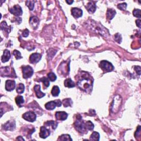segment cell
<instances>
[{
  "label": "cell",
  "mask_w": 141,
  "mask_h": 141,
  "mask_svg": "<svg viewBox=\"0 0 141 141\" xmlns=\"http://www.w3.org/2000/svg\"><path fill=\"white\" fill-rule=\"evenodd\" d=\"M77 85L86 93H91L93 87V78L87 72L82 71L76 77Z\"/></svg>",
  "instance_id": "obj_1"
},
{
  "label": "cell",
  "mask_w": 141,
  "mask_h": 141,
  "mask_svg": "<svg viewBox=\"0 0 141 141\" xmlns=\"http://www.w3.org/2000/svg\"><path fill=\"white\" fill-rule=\"evenodd\" d=\"M75 126L76 129L79 132L81 133L86 132L87 129L86 126V123H84V121L82 120L80 115L77 116V119L75 122Z\"/></svg>",
  "instance_id": "obj_2"
},
{
  "label": "cell",
  "mask_w": 141,
  "mask_h": 141,
  "mask_svg": "<svg viewBox=\"0 0 141 141\" xmlns=\"http://www.w3.org/2000/svg\"><path fill=\"white\" fill-rule=\"evenodd\" d=\"M57 70L58 73L61 76H67L68 73L69 71V62H68V63L66 62L62 63L60 65Z\"/></svg>",
  "instance_id": "obj_3"
},
{
  "label": "cell",
  "mask_w": 141,
  "mask_h": 141,
  "mask_svg": "<svg viewBox=\"0 0 141 141\" xmlns=\"http://www.w3.org/2000/svg\"><path fill=\"white\" fill-rule=\"evenodd\" d=\"M22 68L24 78H29L33 75V69L30 66H22Z\"/></svg>",
  "instance_id": "obj_4"
},
{
  "label": "cell",
  "mask_w": 141,
  "mask_h": 141,
  "mask_svg": "<svg viewBox=\"0 0 141 141\" xmlns=\"http://www.w3.org/2000/svg\"><path fill=\"white\" fill-rule=\"evenodd\" d=\"M62 105V102L60 100H56L55 101H51L45 104V108L48 110H52L55 109L56 107H60Z\"/></svg>",
  "instance_id": "obj_5"
},
{
  "label": "cell",
  "mask_w": 141,
  "mask_h": 141,
  "mask_svg": "<svg viewBox=\"0 0 141 141\" xmlns=\"http://www.w3.org/2000/svg\"><path fill=\"white\" fill-rule=\"evenodd\" d=\"M100 67L105 72H110L114 69V66L110 62L107 61H102L100 63Z\"/></svg>",
  "instance_id": "obj_6"
},
{
  "label": "cell",
  "mask_w": 141,
  "mask_h": 141,
  "mask_svg": "<svg viewBox=\"0 0 141 141\" xmlns=\"http://www.w3.org/2000/svg\"><path fill=\"white\" fill-rule=\"evenodd\" d=\"M22 117L24 120L28 121L33 122L36 120L37 115L33 111H28L24 113Z\"/></svg>",
  "instance_id": "obj_7"
},
{
  "label": "cell",
  "mask_w": 141,
  "mask_h": 141,
  "mask_svg": "<svg viewBox=\"0 0 141 141\" xmlns=\"http://www.w3.org/2000/svg\"><path fill=\"white\" fill-rule=\"evenodd\" d=\"M9 12L16 16H20L22 15L23 14L22 9L21 8V7L18 5H15L12 8H10Z\"/></svg>",
  "instance_id": "obj_8"
},
{
  "label": "cell",
  "mask_w": 141,
  "mask_h": 141,
  "mask_svg": "<svg viewBox=\"0 0 141 141\" xmlns=\"http://www.w3.org/2000/svg\"><path fill=\"white\" fill-rule=\"evenodd\" d=\"M50 135V130L46 128L44 126H42L40 128V131L39 133V136L41 138H46Z\"/></svg>",
  "instance_id": "obj_9"
},
{
  "label": "cell",
  "mask_w": 141,
  "mask_h": 141,
  "mask_svg": "<svg viewBox=\"0 0 141 141\" xmlns=\"http://www.w3.org/2000/svg\"><path fill=\"white\" fill-rule=\"evenodd\" d=\"M41 58V55L39 53H33L30 56L29 60L31 63H37Z\"/></svg>",
  "instance_id": "obj_10"
},
{
  "label": "cell",
  "mask_w": 141,
  "mask_h": 141,
  "mask_svg": "<svg viewBox=\"0 0 141 141\" xmlns=\"http://www.w3.org/2000/svg\"><path fill=\"white\" fill-rule=\"evenodd\" d=\"M15 87H16V82L15 80H6L5 88L8 91H12L13 90L15 89Z\"/></svg>",
  "instance_id": "obj_11"
},
{
  "label": "cell",
  "mask_w": 141,
  "mask_h": 141,
  "mask_svg": "<svg viewBox=\"0 0 141 141\" xmlns=\"http://www.w3.org/2000/svg\"><path fill=\"white\" fill-rule=\"evenodd\" d=\"M55 117L57 120L64 121L67 119L68 114L64 111H57L56 112Z\"/></svg>",
  "instance_id": "obj_12"
},
{
  "label": "cell",
  "mask_w": 141,
  "mask_h": 141,
  "mask_svg": "<svg viewBox=\"0 0 141 141\" xmlns=\"http://www.w3.org/2000/svg\"><path fill=\"white\" fill-rule=\"evenodd\" d=\"M29 23L30 26L33 27V29H36L38 28L39 24V20L38 18L36 16H33L30 17L29 20Z\"/></svg>",
  "instance_id": "obj_13"
},
{
  "label": "cell",
  "mask_w": 141,
  "mask_h": 141,
  "mask_svg": "<svg viewBox=\"0 0 141 141\" xmlns=\"http://www.w3.org/2000/svg\"><path fill=\"white\" fill-rule=\"evenodd\" d=\"M3 128L5 130H9V131H13L15 128L16 123L13 121H8L3 125Z\"/></svg>",
  "instance_id": "obj_14"
},
{
  "label": "cell",
  "mask_w": 141,
  "mask_h": 141,
  "mask_svg": "<svg viewBox=\"0 0 141 141\" xmlns=\"http://www.w3.org/2000/svg\"><path fill=\"white\" fill-rule=\"evenodd\" d=\"M71 13L72 16L75 18H78L81 17L83 15L82 10L78 8H72Z\"/></svg>",
  "instance_id": "obj_15"
},
{
  "label": "cell",
  "mask_w": 141,
  "mask_h": 141,
  "mask_svg": "<svg viewBox=\"0 0 141 141\" xmlns=\"http://www.w3.org/2000/svg\"><path fill=\"white\" fill-rule=\"evenodd\" d=\"M86 7L88 12L90 13H94L96 12L97 9L96 5L95 4L94 2L90 1L87 4V6H86Z\"/></svg>",
  "instance_id": "obj_16"
},
{
  "label": "cell",
  "mask_w": 141,
  "mask_h": 141,
  "mask_svg": "<svg viewBox=\"0 0 141 141\" xmlns=\"http://www.w3.org/2000/svg\"><path fill=\"white\" fill-rule=\"evenodd\" d=\"M2 68L4 70H3L2 68H1V75L2 76L4 75L5 76L10 77V75H12L13 73H15V70L11 72V70H10V68L9 67H3Z\"/></svg>",
  "instance_id": "obj_17"
},
{
  "label": "cell",
  "mask_w": 141,
  "mask_h": 141,
  "mask_svg": "<svg viewBox=\"0 0 141 141\" xmlns=\"http://www.w3.org/2000/svg\"><path fill=\"white\" fill-rule=\"evenodd\" d=\"M40 85H35L34 86V89L36 94V96L38 98H41L45 96V94L43 93L40 90Z\"/></svg>",
  "instance_id": "obj_18"
},
{
  "label": "cell",
  "mask_w": 141,
  "mask_h": 141,
  "mask_svg": "<svg viewBox=\"0 0 141 141\" xmlns=\"http://www.w3.org/2000/svg\"><path fill=\"white\" fill-rule=\"evenodd\" d=\"M10 58V51L8 50H5L3 52V54L2 56L1 57V61L2 62H6L8 61H9V60Z\"/></svg>",
  "instance_id": "obj_19"
},
{
  "label": "cell",
  "mask_w": 141,
  "mask_h": 141,
  "mask_svg": "<svg viewBox=\"0 0 141 141\" xmlns=\"http://www.w3.org/2000/svg\"><path fill=\"white\" fill-rule=\"evenodd\" d=\"M44 125L46 127H51V129L52 130H55L56 128H57V127L58 126V123L56 122L55 121H48L47 122H46Z\"/></svg>",
  "instance_id": "obj_20"
},
{
  "label": "cell",
  "mask_w": 141,
  "mask_h": 141,
  "mask_svg": "<svg viewBox=\"0 0 141 141\" xmlns=\"http://www.w3.org/2000/svg\"><path fill=\"white\" fill-rule=\"evenodd\" d=\"M116 10L112 8H109L107 10V17L109 20H111L116 15Z\"/></svg>",
  "instance_id": "obj_21"
},
{
  "label": "cell",
  "mask_w": 141,
  "mask_h": 141,
  "mask_svg": "<svg viewBox=\"0 0 141 141\" xmlns=\"http://www.w3.org/2000/svg\"><path fill=\"white\" fill-rule=\"evenodd\" d=\"M64 85L67 88H73L75 87V83L70 78L66 79L64 82Z\"/></svg>",
  "instance_id": "obj_22"
},
{
  "label": "cell",
  "mask_w": 141,
  "mask_h": 141,
  "mask_svg": "<svg viewBox=\"0 0 141 141\" xmlns=\"http://www.w3.org/2000/svg\"><path fill=\"white\" fill-rule=\"evenodd\" d=\"M1 29L3 31H7V33H9L10 30H11V28L10 26L9 27L7 26V23L5 21H3L1 24Z\"/></svg>",
  "instance_id": "obj_23"
},
{
  "label": "cell",
  "mask_w": 141,
  "mask_h": 141,
  "mask_svg": "<svg viewBox=\"0 0 141 141\" xmlns=\"http://www.w3.org/2000/svg\"><path fill=\"white\" fill-rule=\"evenodd\" d=\"M60 89L59 87L58 86H55L53 87L52 90H51V94L52 95V96L54 97H57L59 94H60Z\"/></svg>",
  "instance_id": "obj_24"
},
{
  "label": "cell",
  "mask_w": 141,
  "mask_h": 141,
  "mask_svg": "<svg viewBox=\"0 0 141 141\" xmlns=\"http://www.w3.org/2000/svg\"><path fill=\"white\" fill-rule=\"evenodd\" d=\"M100 135L97 132H93L90 137V140H99Z\"/></svg>",
  "instance_id": "obj_25"
},
{
  "label": "cell",
  "mask_w": 141,
  "mask_h": 141,
  "mask_svg": "<svg viewBox=\"0 0 141 141\" xmlns=\"http://www.w3.org/2000/svg\"><path fill=\"white\" fill-rule=\"evenodd\" d=\"M24 100L22 96H17L16 98V103L19 107H22V105L24 103Z\"/></svg>",
  "instance_id": "obj_26"
},
{
  "label": "cell",
  "mask_w": 141,
  "mask_h": 141,
  "mask_svg": "<svg viewBox=\"0 0 141 141\" xmlns=\"http://www.w3.org/2000/svg\"><path fill=\"white\" fill-rule=\"evenodd\" d=\"M62 103H63V105L65 107H70V106L72 105V101L69 98L65 99H64L63 100Z\"/></svg>",
  "instance_id": "obj_27"
},
{
  "label": "cell",
  "mask_w": 141,
  "mask_h": 141,
  "mask_svg": "<svg viewBox=\"0 0 141 141\" xmlns=\"http://www.w3.org/2000/svg\"><path fill=\"white\" fill-rule=\"evenodd\" d=\"M24 89H25V87H24V84L20 83L17 88V92L19 94H22L24 91Z\"/></svg>",
  "instance_id": "obj_28"
},
{
  "label": "cell",
  "mask_w": 141,
  "mask_h": 141,
  "mask_svg": "<svg viewBox=\"0 0 141 141\" xmlns=\"http://www.w3.org/2000/svg\"><path fill=\"white\" fill-rule=\"evenodd\" d=\"M58 140H72V138L69 135H62L59 137Z\"/></svg>",
  "instance_id": "obj_29"
},
{
  "label": "cell",
  "mask_w": 141,
  "mask_h": 141,
  "mask_svg": "<svg viewBox=\"0 0 141 141\" xmlns=\"http://www.w3.org/2000/svg\"><path fill=\"white\" fill-rule=\"evenodd\" d=\"M35 1H26V5L28 7L30 10H32L34 7V3Z\"/></svg>",
  "instance_id": "obj_30"
},
{
  "label": "cell",
  "mask_w": 141,
  "mask_h": 141,
  "mask_svg": "<svg viewBox=\"0 0 141 141\" xmlns=\"http://www.w3.org/2000/svg\"><path fill=\"white\" fill-rule=\"evenodd\" d=\"M40 81L42 82L44 84V86L45 87H48L49 86H50V82L48 78H46V77H43L40 79Z\"/></svg>",
  "instance_id": "obj_31"
},
{
  "label": "cell",
  "mask_w": 141,
  "mask_h": 141,
  "mask_svg": "<svg viewBox=\"0 0 141 141\" xmlns=\"http://www.w3.org/2000/svg\"><path fill=\"white\" fill-rule=\"evenodd\" d=\"M86 126L87 129L88 130H89V131L93 130L94 127V124L90 121H88L86 123Z\"/></svg>",
  "instance_id": "obj_32"
},
{
  "label": "cell",
  "mask_w": 141,
  "mask_h": 141,
  "mask_svg": "<svg viewBox=\"0 0 141 141\" xmlns=\"http://www.w3.org/2000/svg\"><path fill=\"white\" fill-rule=\"evenodd\" d=\"M48 76L49 79H50L51 82H54V81L56 80V78H57V77L55 75V74L53 72H50L48 73Z\"/></svg>",
  "instance_id": "obj_33"
},
{
  "label": "cell",
  "mask_w": 141,
  "mask_h": 141,
  "mask_svg": "<svg viewBox=\"0 0 141 141\" xmlns=\"http://www.w3.org/2000/svg\"><path fill=\"white\" fill-rule=\"evenodd\" d=\"M13 55H14V56H15L17 60H19V59H21L22 58V56H21L20 52L17 50H14V51L13 52Z\"/></svg>",
  "instance_id": "obj_34"
},
{
  "label": "cell",
  "mask_w": 141,
  "mask_h": 141,
  "mask_svg": "<svg viewBox=\"0 0 141 141\" xmlns=\"http://www.w3.org/2000/svg\"><path fill=\"white\" fill-rule=\"evenodd\" d=\"M133 15L135 17H136L137 18H140V9H135L133 10Z\"/></svg>",
  "instance_id": "obj_35"
},
{
  "label": "cell",
  "mask_w": 141,
  "mask_h": 141,
  "mask_svg": "<svg viewBox=\"0 0 141 141\" xmlns=\"http://www.w3.org/2000/svg\"><path fill=\"white\" fill-rule=\"evenodd\" d=\"M115 40L118 42V43L120 44L121 43L122 41V37L121 36L120 34H119V33H117L115 35Z\"/></svg>",
  "instance_id": "obj_36"
},
{
  "label": "cell",
  "mask_w": 141,
  "mask_h": 141,
  "mask_svg": "<svg viewBox=\"0 0 141 141\" xmlns=\"http://www.w3.org/2000/svg\"><path fill=\"white\" fill-rule=\"evenodd\" d=\"M127 6V5L126 3H121V4H119L118 7L121 10H126Z\"/></svg>",
  "instance_id": "obj_37"
},
{
  "label": "cell",
  "mask_w": 141,
  "mask_h": 141,
  "mask_svg": "<svg viewBox=\"0 0 141 141\" xmlns=\"http://www.w3.org/2000/svg\"><path fill=\"white\" fill-rule=\"evenodd\" d=\"M140 126H139L138 127V128H137V131L135 133V138H137L138 137H140Z\"/></svg>",
  "instance_id": "obj_38"
},
{
  "label": "cell",
  "mask_w": 141,
  "mask_h": 141,
  "mask_svg": "<svg viewBox=\"0 0 141 141\" xmlns=\"http://www.w3.org/2000/svg\"><path fill=\"white\" fill-rule=\"evenodd\" d=\"M135 70H136V72H137V73L138 74V75H140V72H141V68L140 67L138 66H135Z\"/></svg>",
  "instance_id": "obj_39"
},
{
  "label": "cell",
  "mask_w": 141,
  "mask_h": 141,
  "mask_svg": "<svg viewBox=\"0 0 141 141\" xmlns=\"http://www.w3.org/2000/svg\"><path fill=\"white\" fill-rule=\"evenodd\" d=\"M29 30L27 29H26L25 30H24L23 31V33H22L23 37H27L28 36V35H29Z\"/></svg>",
  "instance_id": "obj_40"
},
{
  "label": "cell",
  "mask_w": 141,
  "mask_h": 141,
  "mask_svg": "<svg viewBox=\"0 0 141 141\" xmlns=\"http://www.w3.org/2000/svg\"><path fill=\"white\" fill-rule=\"evenodd\" d=\"M136 24H137V26H138L139 28H140V23H141V21L140 19H137L136 21Z\"/></svg>",
  "instance_id": "obj_41"
},
{
  "label": "cell",
  "mask_w": 141,
  "mask_h": 141,
  "mask_svg": "<svg viewBox=\"0 0 141 141\" xmlns=\"http://www.w3.org/2000/svg\"><path fill=\"white\" fill-rule=\"evenodd\" d=\"M66 2L67 3L68 5H71L72 3L73 2V1H68V0H67Z\"/></svg>",
  "instance_id": "obj_42"
},
{
  "label": "cell",
  "mask_w": 141,
  "mask_h": 141,
  "mask_svg": "<svg viewBox=\"0 0 141 141\" xmlns=\"http://www.w3.org/2000/svg\"><path fill=\"white\" fill-rule=\"evenodd\" d=\"M17 139H18V140H24V139H23V138H22V137H21V136H19L18 137H17Z\"/></svg>",
  "instance_id": "obj_43"
}]
</instances>
